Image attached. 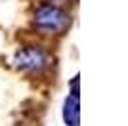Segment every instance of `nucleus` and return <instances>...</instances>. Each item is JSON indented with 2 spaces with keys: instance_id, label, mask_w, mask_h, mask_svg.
Segmentation results:
<instances>
[{
  "instance_id": "2",
  "label": "nucleus",
  "mask_w": 128,
  "mask_h": 126,
  "mask_svg": "<svg viewBox=\"0 0 128 126\" xmlns=\"http://www.w3.org/2000/svg\"><path fill=\"white\" fill-rule=\"evenodd\" d=\"M48 65V56L36 46H27L16 56V67L21 71H40Z\"/></svg>"
},
{
  "instance_id": "1",
  "label": "nucleus",
  "mask_w": 128,
  "mask_h": 126,
  "mask_svg": "<svg viewBox=\"0 0 128 126\" xmlns=\"http://www.w3.org/2000/svg\"><path fill=\"white\" fill-rule=\"evenodd\" d=\"M69 23H71L69 16L61 8L52 6V4L40 6L36 10V14H34V27L42 32H48V34L63 32L69 27Z\"/></svg>"
},
{
  "instance_id": "3",
  "label": "nucleus",
  "mask_w": 128,
  "mask_h": 126,
  "mask_svg": "<svg viewBox=\"0 0 128 126\" xmlns=\"http://www.w3.org/2000/svg\"><path fill=\"white\" fill-rule=\"evenodd\" d=\"M80 105H78V96H67L63 103V120L69 126H78L80 122Z\"/></svg>"
}]
</instances>
